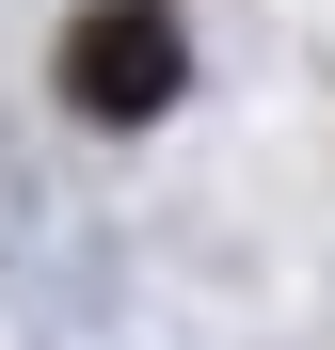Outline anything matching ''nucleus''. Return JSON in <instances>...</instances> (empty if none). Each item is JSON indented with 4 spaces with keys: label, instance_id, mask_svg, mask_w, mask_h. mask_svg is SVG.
I'll use <instances>...</instances> for the list:
<instances>
[{
    "label": "nucleus",
    "instance_id": "1",
    "mask_svg": "<svg viewBox=\"0 0 335 350\" xmlns=\"http://www.w3.org/2000/svg\"><path fill=\"white\" fill-rule=\"evenodd\" d=\"M192 80V32L160 16V0H96V16L64 32V96L96 111V128H144V111H176Z\"/></svg>",
    "mask_w": 335,
    "mask_h": 350
}]
</instances>
